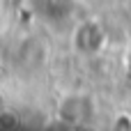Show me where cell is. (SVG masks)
Wrapping results in <instances>:
<instances>
[{"label": "cell", "instance_id": "cell-1", "mask_svg": "<svg viewBox=\"0 0 131 131\" xmlns=\"http://www.w3.org/2000/svg\"><path fill=\"white\" fill-rule=\"evenodd\" d=\"M74 44L81 53H99L106 44V32L97 25V23H85L76 30L74 35Z\"/></svg>", "mask_w": 131, "mask_h": 131}, {"label": "cell", "instance_id": "cell-2", "mask_svg": "<svg viewBox=\"0 0 131 131\" xmlns=\"http://www.w3.org/2000/svg\"><path fill=\"white\" fill-rule=\"evenodd\" d=\"M58 115L62 122L67 124H78L83 120H88L90 115V101L85 97H78V94H69L60 101V108H58Z\"/></svg>", "mask_w": 131, "mask_h": 131}]
</instances>
